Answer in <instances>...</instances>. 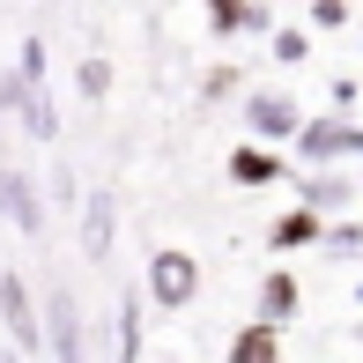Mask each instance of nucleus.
<instances>
[{
	"instance_id": "nucleus-6",
	"label": "nucleus",
	"mask_w": 363,
	"mask_h": 363,
	"mask_svg": "<svg viewBox=\"0 0 363 363\" xmlns=\"http://www.w3.org/2000/svg\"><path fill=\"white\" fill-rule=\"evenodd\" d=\"M349 201H356V178H349V171H311V178H304V208H311L319 223H334Z\"/></svg>"
},
{
	"instance_id": "nucleus-13",
	"label": "nucleus",
	"mask_w": 363,
	"mask_h": 363,
	"mask_svg": "<svg viewBox=\"0 0 363 363\" xmlns=\"http://www.w3.org/2000/svg\"><path fill=\"white\" fill-rule=\"evenodd\" d=\"M82 245H89V259L111 252V193H89V223H82Z\"/></svg>"
},
{
	"instance_id": "nucleus-19",
	"label": "nucleus",
	"mask_w": 363,
	"mask_h": 363,
	"mask_svg": "<svg viewBox=\"0 0 363 363\" xmlns=\"http://www.w3.org/2000/svg\"><path fill=\"white\" fill-rule=\"evenodd\" d=\"M163 363H178V356H163Z\"/></svg>"
},
{
	"instance_id": "nucleus-1",
	"label": "nucleus",
	"mask_w": 363,
	"mask_h": 363,
	"mask_svg": "<svg viewBox=\"0 0 363 363\" xmlns=\"http://www.w3.org/2000/svg\"><path fill=\"white\" fill-rule=\"evenodd\" d=\"M193 296H201V259L178 252V245L148 252V304H156V311H186Z\"/></svg>"
},
{
	"instance_id": "nucleus-12",
	"label": "nucleus",
	"mask_w": 363,
	"mask_h": 363,
	"mask_svg": "<svg viewBox=\"0 0 363 363\" xmlns=\"http://www.w3.org/2000/svg\"><path fill=\"white\" fill-rule=\"evenodd\" d=\"M52 349H60V363H82V334H74V296H67V289H52Z\"/></svg>"
},
{
	"instance_id": "nucleus-7",
	"label": "nucleus",
	"mask_w": 363,
	"mask_h": 363,
	"mask_svg": "<svg viewBox=\"0 0 363 363\" xmlns=\"http://www.w3.org/2000/svg\"><path fill=\"white\" fill-rule=\"evenodd\" d=\"M296 304H304V289H296V274H259V326H274V334H282V326L296 319Z\"/></svg>"
},
{
	"instance_id": "nucleus-5",
	"label": "nucleus",
	"mask_w": 363,
	"mask_h": 363,
	"mask_svg": "<svg viewBox=\"0 0 363 363\" xmlns=\"http://www.w3.org/2000/svg\"><path fill=\"white\" fill-rule=\"evenodd\" d=\"M282 178H289V163L274 148H259V141L230 148V186H282Z\"/></svg>"
},
{
	"instance_id": "nucleus-15",
	"label": "nucleus",
	"mask_w": 363,
	"mask_h": 363,
	"mask_svg": "<svg viewBox=\"0 0 363 363\" xmlns=\"http://www.w3.org/2000/svg\"><path fill=\"white\" fill-rule=\"evenodd\" d=\"M74 82H82V96H104V89H111V60H82Z\"/></svg>"
},
{
	"instance_id": "nucleus-2",
	"label": "nucleus",
	"mask_w": 363,
	"mask_h": 363,
	"mask_svg": "<svg viewBox=\"0 0 363 363\" xmlns=\"http://www.w3.org/2000/svg\"><path fill=\"white\" fill-rule=\"evenodd\" d=\"M296 156L311 163V171H334L341 156H363V134L349 119H334V111H326V119H304V134H296Z\"/></svg>"
},
{
	"instance_id": "nucleus-17",
	"label": "nucleus",
	"mask_w": 363,
	"mask_h": 363,
	"mask_svg": "<svg viewBox=\"0 0 363 363\" xmlns=\"http://www.w3.org/2000/svg\"><path fill=\"white\" fill-rule=\"evenodd\" d=\"M0 363H15V349H0Z\"/></svg>"
},
{
	"instance_id": "nucleus-9",
	"label": "nucleus",
	"mask_w": 363,
	"mask_h": 363,
	"mask_svg": "<svg viewBox=\"0 0 363 363\" xmlns=\"http://www.w3.org/2000/svg\"><path fill=\"white\" fill-rule=\"evenodd\" d=\"M230 363H282V334H274V326H238V334H230Z\"/></svg>"
},
{
	"instance_id": "nucleus-14",
	"label": "nucleus",
	"mask_w": 363,
	"mask_h": 363,
	"mask_svg": "<svg viewBox=\"0 0 363 363\" xmlns=\"http://www.w3.org/2000/svg\"><path fill=\"white\" fill-rule=\"evenodd\" d=\"M274 60H282V67L311 60V30H274Z\"/></svg>"
},
{
	"instance_id": "nucleus-4",
	"label": "nucleus",
	"mask_w": 363,
	"mask_h": 363,
	"mask_svg": "<svg viewBox=\"0 0 363 363\" xmlns=\"http://www.w3.org/2000/svg\"><path fill=\"white\" fill-rule=\"evenodd\" d=\"M0 326H8L15 356H38V349H45V326H38V304H30L23 274H8V267H0Z\"/></svg>"
},
{
	"instance_id": "nucleus-18",
	"label": "nucleus",
	"mask_w": 363,
	"mask_h": 363,
	"mask_svg": "<svg viewBox=\"0 0 363 363\" xmlns=\"http://www.w3.org/2000/svg\"><path fill=\"white\" fill-rule=\"evenodd\" d=\"M356 304H363V274H356Z\"/></svg>"
},
{
	"instance_id": "nucleus-8",
	"label": "nucleus",
	"mask_w": 363,
	"mask_h": 363,
	"mask_svg": "<svg viewBox=\"0 0 363 363\" xmlns=\"http://www.w3.org/2000/svg\"><path fill=\"white\" fill-rule=\"evenodd\" d=\"M304 245H326V223L311 216V208H289V216L267 230V252H304Z\"/></svg>"
},
{
	"instance_id": "nucleus-16",
	"label": "nucleus",
	"mask_w": 363,
	"mask_h": 363,
	"mask_svg": "<svg viewBox=\"0 0 363 363\" xmlns=\"http://www.w3.org/2000/svg\"><path fill=\"white\" fill-rule=\"evenodd\" d=\"M349 23V8H341V0H319V8H311V30H341Z\"/></svg>"
},
{
	"instance_id": "nucleus-10",
	"label": "nucleus",
	"mask_w": 363,
	"mask_h": 363,
	"mask_svg": "<svg viewBox=\"0 0 363 363\" xmlns=\"http://www.w3.org/2000/svg\"><path fill=\"white\" fill-rule=\"evenodd\" d=\"M208 30H216V38H238V30H267V38H274V15H267V8H238V0H216V8H208Z\"/></svg>"
},
{
	"instance_id": "nucleus-11",
	"label": "nucleus",
	"mask_w": 363,
	"mask_h": 363,
	"mask_svg": "<svg viewBox=\"0 0 363 363\" xmlns=\"http://www.w3.org/2000/svg\"><path fill=\"white\" fill-rule=\"evenodd\" d=\"M0 201H8L15 230H30V238H38V230H45V216H38V193H30V186H23V178H15V171H0Z\"/></svg>"
},
{
	"instance_id": "nucleus-3",
	"label": "nucleus",
	"mask_w": 363,
	"mask_h": 363,
	"mask_svg": "<svg viewBox=\"0 0 363 363\" xmlns=\"http://www.w3.org/2000/svg\"><path fill=\"white\" fill-rule=\"evenodd\" d=\"M245 126H252V141H259V148L296 141V134H304V104H296V96L259 89V96H245Z\"/></svg>"
},
{
	"instance_id": "nucleus-20",
	"label": "nucleus",
	"mask_w": 363,
	"mask_h": 363,
	"mask_svg": "<svg viewBox=\"0 0 363 363\" xmlns=\"http://www.w3.org/2000/svg\"><path fill=\"white\" fill-rule=\"evenodd\" d=\"M356 186H363V171H356Z\"/></svg>"
}]
</instances>
